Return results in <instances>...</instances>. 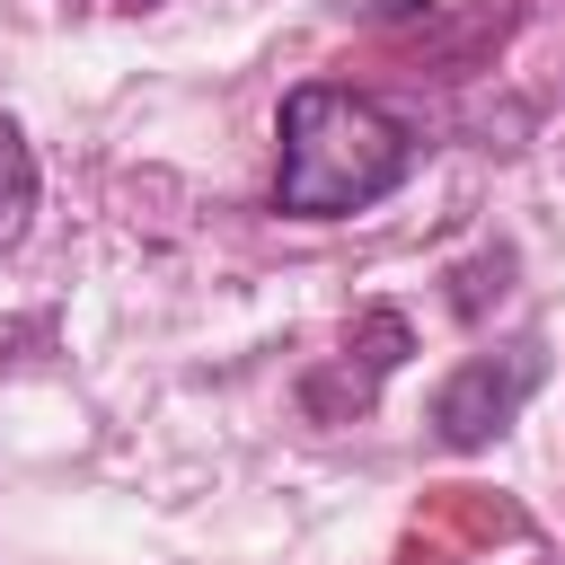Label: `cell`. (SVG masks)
<instances>
[{
  "instance_id": "obj_2",
  "label": "cell",
  "mask_w": 565,
  "mask_h": 565,
  "mask_svg": "<svg viewBox=\"0 0 565 565\" xmlns=\"http://www.w3.org/2000/svg\"><path fill=\"white\" fill-rule=\"evenodd\" d=\"M539 380H547V353H539V344L468 353V362L433 388V441H441V450H486L494 433H512V415L530 406Z\"/></svg>"
},
{
  "instance_id": "obj_1",
  "label": "cell",
  "mask_w": 565,
  "mask_h": 565,
  "mask_svg": "<svg viewBox=\"0 0 565 565\" xmlns=\"http://www.w3.org/2000/svg\"><path fill=\"white\" fill-rule=\"evenodd\" d=\"M415 168L406 124L362 97V88H291L282 97V168H274V203L291 221H344L380 194H397V177Z\"/></svg>"
},
{
  "instance_id": "obj_3",
  "label": "cell",
  "mask_w": 565,
  "mask_h": 565,
  "mask_svg": "<svg viewBox=\"0 0 565 565\" xmlns=\"http://www.w3.org/2000/svg\"><path fill=\"white\" fill-rule=\"evenodd\" d=\"M26 212H35V159H26V141H18V124L0 115V247L26 230Z\"/></svg>"
}]
</instances>
